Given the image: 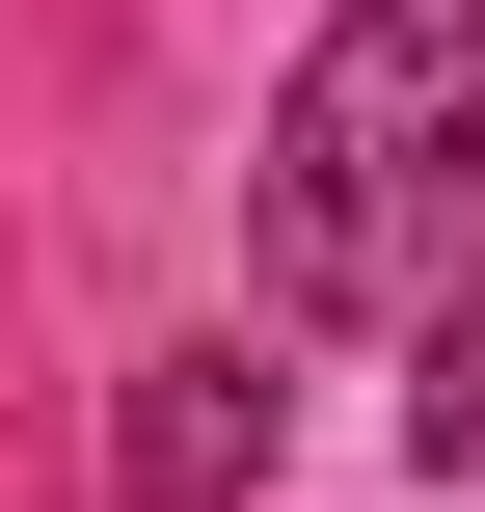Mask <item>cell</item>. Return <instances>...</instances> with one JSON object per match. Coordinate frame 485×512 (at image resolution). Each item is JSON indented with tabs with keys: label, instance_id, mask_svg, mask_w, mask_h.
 <instances>
[{
	"label": "cell",
	"instance_id": "cell-1",
	"mask_svg": "<svg viewBox=\"0 0 485 512\" xmlns=\"http://www.w3.org/2000/svg\"><path fill=\"white\" fill-rule=\"evenodd\" d=\"M459 270H485V0H351L270 81V297L459 324Z\"/></svg>",
	"mask_w": 485,
	"mask_h": 512
},
{
	"label": "cell",
	"instance_id": "cell-2",
	"mask_svg": "<svg viewBox=\"0 0 485 512\" xmlns=\"http://www.w3.org/2000/svg\"><path fill=\"white\" fill-rule=\"evenodd\" d=\"M243 486H270V378L243 351H162L135 432H108V512H243Z\"/></svg>",
	"mask_w": 485,
	"mask_h": 512
},
{
	"label": "cell",
	"instance_id": "cell-3",
	"mask_svg": "<svg viewBox=\"0 0 485 512\" xmlns=\"http://www.w3.org/2000/svg\"><path fill=\"white\" fill-rule=\"evenodd\" d=\"M405 459H432V486H485V297L432 324V378H405Z\"/></svg>",
	"mask_w": 485,
	"mask_h": 512
}]
</instances>
